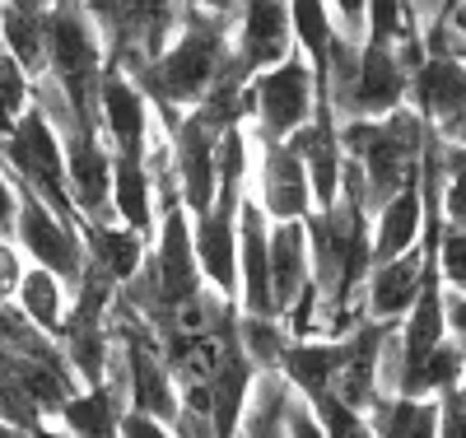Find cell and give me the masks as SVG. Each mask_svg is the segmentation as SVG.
Here are the masks:
<instances>
[{"instance_id": "1", "label": "cell", "mask_w": 466, "mask_h": 438, "mask_svg": "<svg viewBox=\"0 0 466 438\" xmlns=\"http://www.w3.org/2000/svg\"><path fill=\"white\" fill-rule=\"evenodd\" d=\"M303 233H308V275H313V336L340 341L364 317L360 294L373 270L369 210L336 196V206H322L303 219Z\"/></svg>"}, {"instance_id": "2", "label": "cell", "mask_w": 466, "mask_h": 438, "mask_svg": "<svg viewBox=\"0 0 466 438\" xmlns=\"http://www.w3.org/2000/svg\"><path fill=\"white\" fill-rule=\"evenodd\" d=\"M424 117L406 103L392 117H373V122H340V154H345V168H340V196L345 201L364 206L369 215L392 201V196L415 182V164H420V149H424Z\"/></svg>"}, {"instance_id": "3", "label": "cell", "mask_w": 466, "mask_h": 438, "mask_svg": "<svg viewBox=\"0 0 466 438\" xmlns=\"http://www.w3.org/2000/svg\"><path fill=\"white\" fill-rule=\"evenodd\" d=\"M228 52H233V24L228 19H215L201 10H177V28L168 37V47L136 75V85L149 98L154 117L164 127H173L182 112L197 107L219 79Z\"/></svg>"}, {"instance_id": "4", "label": "cell", "mask_w": 466, "mask_h": 438, "mask_svg": "<svg viewBox=\"0 0 466 438\" xmlns=\"http://www.w3.org/2000/svg\"><path fill=\"white\" fill-rule=\"evenodd\" d=\"M107 70L103 37L89 24L80 0H56L47 10V79L66 98L70 117L85 131H98V85Z\"/></svg>"}, {"instance_id": "5", "label": "cell", "mask_w": 466, "mask_h": 438, "mask_svg": "<svg viewBox=\"0 0 466 438\" xmlns=\"http://www.w3.org/2000/svg\"><path fill=\"white\" fill-rule=\"evenodd\" d=\"M80 5L103 37L107 66L131 79L168 47L177 28V0H80Z\"/></svg>"}, {"instance_id": "6", "label": "cell", "mask_w": 466, "mask_h": 438, "mask_svg": "<svg viewBox=\"0 0 466 438\" xmlns=\"http://www.w3.org/2000/svg\"><path fill=\"white\" fill-rule=\"evenodd\" d=\"M0 168H5V178L15 187L33 191L37 201L52 206L66 224L80 229V215H75L70 191H66V149H61V136H56V127L33 103H28V112L19 117V122L0 136Z\"/></svg>"}, {"instance_id": "7", "label": "cell", "mask_w": 466, "mask_h": 438, "mask_svg": "<svg viewBox=\"0 0 466 438\" xmlns=\"http://www.w3.org/2000/svg\"><path fill=\"white\" fill-rule=\"evenodd\" d=\"M318 107V75L294 47L280 66L248 79V136L252 145H285Z\"/></svg>"}, {"instance_id": "8", "label": "cell", "mask_w": 466, "mask_h": 438, "mask_svg": "<svg viewBox=\"0 0 466 438\" xmlns=\"http://www.w3.org/2000/svg\"><path fill=\"white\" fill-rule=\"evenodd\" d=\"M145 270L154 280V299H159V327H154V341H159L164 331H173L177 312L206 290L201 266H197V248H191V215L182 206L164 210L159 224H154Z\"/></svg>"}, {"instance_id": "9", "label": "cell", "mask_w": 466, "mask_h": 438, "mask_svg": "<svg viewBox=\"0 0 466 438\" xmlns=\"http://www.w3.org/2000/svg\"><path fill=\"white\" fill-rule=\"evenodd\" d=\"M19 191V215H15V248L24 252L28 266H43L52 270L66 290H75V280L85 275V243H80V229L66 224L52 206H43L33 191Z\"/></svg>"}, {"instance_id": "10", "label": "cell", "mask_w": 466, "mask_h": 438, "mask_svg": "<svg viewBox=\"0 0 466 438\" xmlns=\"http://www.w3.org/2000/svg\"><path fill=\"white\" fill-rule=\"evenodd\" d=\"M410 94V70L397 56V43H360V66L350 79L345 98L331 107L336 122H373V117H392L406 107Z\"/></svg>"}, {"instance_id": "11", "label": "cell", "mask_w": 466, "mask_h": 438, "mask_svg": "<svg viewBox=\"0 0 466 438\" xmlns=\"http://www.w3.org/2000/svg\"><path fill=\"white\" fill-rule=\"evenodd\" d=\"M168 131V149H173V173H177V201L182 210L197 219L210 210L215 201V149H219V131L206 122V117L191 107L182 112Z\"/></svg>"}, {"instance_id": "12", "label": "cell", "mask_w": 466, "mask_h": 438, "mask_svg": "<svg viewBox=\"0 0 466 438\" xmlns=\"http://www.w3.org/2000/svg\"><path fill=\"white\" fill-rule=\"evenodd\" d=\"M248 196L261 206L270 224H294L313 215V191H308V173L289 145H252V178Z\"/></svg>"}, {"instance_id": "13", "label": "cell", "mask_w": 466, "mask_h": 438, "mask_svg": "<svg viewBox=\"0 0 466 438\" xmlns=\"http://www.w3.org/2000/svg\"><path fill=\"white\" fill-rule=\"evenodd\" d=\"M66 191L80 224H112V149L103 131H66Z\"/></svg>"}, {"instance_id": "14", "label": "cell", "mask_w": 466, "mask_h": 438, "mask_svg": "<svg viewBox=\"0 0 466 438\" xmlns=\"http://www.w3.org/2000/svg\"><path fill=\"white\" fill-rule=\"evenodd\" d=\"M122 415H127V369L122 350L112 341V360L98 387H80L70 402L52 415V433L61 438H122Z\"/></svg>"}, {"instance_id": "15", "label": "cell", "mask_w": 466, "mask_h": 438, "mask_svg": "<svg viewBox=\"0 0 466 438\" xmlns=\"http://www.w3.org/2000/svg\"><path fill=\"white\" fill-rule=\"evenodd\" d=\"M294 52V24H289V0H243L233 15V61L243 75H261L280 66Z\"/></svg>"}, {"instance_id": "16", "label": "cell", "mask_w": 466, "mask_h": 438, "mask_svg": "<svg viewBox=\"0 0 466 438\" xmlns=\"http://www.w3.org/2000/svg\"><path fill=\"white\" fill-rule=\"evenodd\" d=\"M285 145L299 154V164H303V173H308L313 210L336 206L345 154H340V122H336V112H331V103H327V94H322V89H318V107H313V117H308V127H299Z\"/></svg>"}, {"instance_id": "17", "label": "cell", "mask_w": 466, "mask_h": 438, "mask_svg": "<svg viewBox=\"0 0 466 438\" xmlns=\"http://www.w3.org/2000/svg\"><path fill=\"white\" fill-rule=\"evenodd\" d=\"M406 103L424 117L434 136H452L466 122V61L457 56H424L420 70L410 75Z\"/></svg>"}, {"instance_id": "18", "label": "cell", "mask_w": 466, "mask_h": 438, "mask_svg": "<svg viewBox=\"0 0 466 438\" xmlns=\"http://www.w3.org/2000/svg\"><path fill=\"white\" fill-rule=\"evenodd\" d=\"M154 127V107L140 94V85L122 70H103V85H98V131L107 140L112 154H145Z\"/></svg>"}, {"instance_id": "19", "label": "cell", "mask_w": 466, "mask_h": 438, "mask_svg": "<svg viewBox=\"0 0 466 438\" xmlns=\"http://www.w3.org/2000/svg\"><path fill=\"white\" fill-rule=\"evenodd\" d=\"M397 322H373V317H360L355 327L340 336V373L331 382V392L350 411H373L382 402L378 392V354H382V341Z\"/></svg>"}, {"instance_id": "20", "label": "cell", "mask_w": 466, "mask_h": 438, "mask_svg": "<svg viewBox=\"0 0 466 438\" xmlns=\"http://www.w3.org/2000/svg\"><path fill=\"white\" fill-rule=\"evenodd\" d=\"M238 312L276 317L270 308V219L252 196L238 206Z\"/></svg>"}, {"instance_id": "21", "label": "cell", "mask_w": 466, "mask_h": 438, "mask_svg": "<svg viewBox=\"0 0 466 438\" xmlns=\"http://www.w3.org/2000/svg\"><path fill=\"white\" fill-rule=\"evenodd\" d=\"M313 290V275H308V233L303 219L294 224H270V308L285 322L289 308Z\"/></svg>"}, {"instance_id": "22", "label": "cell", "mask_w": 466, "mask_h": 438, "mask_svg": "<svg viewBox=\"0 0 466 438\" xmlns=\"http://www.w3.org/2000/svg\"><path fill=\"white\" fill-rule=\"evenodd\" d=\"M336 373H340V341H322V336L294 341L289 336V345L280 354V378L289 382L294 396H303V402L313 406L318 396L331 392Z\"/></svg>"}, {"instance_id": "23", "label": "cell", "mask_w": 466, "mask_h": 438, "mask_svg": "<svg viewBox=\"0 0 466 438\" xmlns=\"http://www.w3.org/2000/svg\"><path fill=\"white\" fill-rule=\"evenodd\" d=\"M80 243H85V261L98 266L116 290H122L149 257V238H140L136 229L116 224V219L112 224H80Z\"/></svg>"}, {"instance_id": "24", "label": "cell", "mask_w": 466, "mask_h": 438, "mask_svg": "<svg viewBox=\"0 0 466 438\" xmlns=\"http://www.w3.org/2000/svg\"><path fill=\"white\" fill-rule=\"evenodd\" d=\"M420 229H424V210H420V187L406 182L392 201H382L369 215V238H373V266L378 261H392L401 252H410L420 243Z\"/></svg>"}, {"instance_id": "25", "label": "cell", "mask_w": 466, "mask_h": 438, "mask_svg": "<svg viewBox=\"0 0 466 438\" xmlns=\"http://www.w3.org/2000/svg\"><path fill=\"white\" fill-rule=\"evenodd\" d=\"M112 219L136 229L140 238H154L159 210H154L145 154H112Z\"/></svg>"}, {"instance_id": "26", "label": "cell", "mask_w": 466, "mask_h": 438, "mask_svg": "<svg viewBox=\"0 0 466 438\" xmlns=\"http://www.w3.org/2000/svg\"><path fill=\"white\" fill-rule=\"evenodd\" d=\"M15 308H19L43 336L56 341L61 327H66V312H70V290L56 280L52 270L28 266V270H24V280H19V290H15Z\"/></svg>"}, {"instance_id": "27", "label": "cell", "mask_w": 466, "mask_h": 438, "mask_svg": "<svg viewBox=\"0 0 466 438\" xmlns=\"http://www.w3.org/2000/svg\"><path fill=\"white\" fill-rule=\"evenodd\" d=\"M0 47L28 79L47 75V10H5L0 5Z\"/></svg>"}, {"instance_id": "28", "label": "cell", "mask_w": 466, "mask_h": 438, "mask_svg": "<svg viewBox=\"0 0 466 438\" xmlns=\"http://www.w3.org/2000/svg\"><path fill=\"white\" fill-rule=\"evenodd\" d=\"M443 402L430 396H387L369 411V424L378 438H439Z\"/></svg>"}, {"instance_id": "29", "label": "cell", "mask_w": 466, "mask_h": 438, "mask_svg": "<svg viewBox=\"0 0 466 438\" xmlns=\"http://www.w3.org/2000/svg\"><path fill=\"white\" fill-rule=\"evenodd\" d=\"M289 382L280 373H257L248 406L238 420V438H289L285 433V406H289Z\"/></svg>"}, {"instance_id": "30", "label": "cell", "mask_w": 466, "mask_h": 438, "mask_svg": "<svg viewBox=\"0 0 466 438\" xmlns=\"http://www.w3.org/2000/svg\"><path fill=\"white\" fill-rule=\"evenodd\" d=\"M461 373H466V350L443 336L430 354H424V364L410 373V382L401 387V396H430V402H448V396L461 387Z\"/></svg>"}, {"instance_id": "31", "label": "cell", "mask_w": 466, "mask_h": 438, "mask_svg": "<svg viewBox=\"0 0 466 438\" xmlns=\"http://www.w3.org/2000/svg\"><path fill=\"white\" fill-rule=\"evenodd\" d=\"M289 345V331L280 317H252L238 312V350L248 354V364L257 373H280V354Z\"/></svg>"}, {"instance_id": "32", "label": "cell", "mask_w": 466, "mask_h": 438, "mask_svg": "<svg viewBox=\"0 0 466 438\" xmlns=\"http://www.w3.org/2000/svg\"><path fill=\"white\" fill-rule=\"evenodd\" d=\"M439 158H443V191H439L443 224L466 233V149L439 136Z\"/></svg>"}, {"instance_id": "33", "label": "cell", "mask_w": 466, "mask_h": 438, "mask_svg": "<svg viewBox=\"0 0 466 438\" xmlns=\"http://www.w3.org/2000/svg\"><path fill=\"white\" fill-rule=\"evenodd\" d=\"M313 415H318V424H322V438H378L373 424H369V415H364V411H350L336 392L318 396Z\"/></svg>"}, {"instance_id": "34", "label": "cell", "mask_w": 466, "mask_h": 438, "mask_svg": "<svg viewBox=\"0 0 466 438\" xmlns=\"http://www.w3.org/2000/svg\"><path fill=\"white\" fill-rule=\"evenodd\" d=\"M28 103H33V79L19 70V61L5 47H0V122L15 127L28 112Z\"/></svg>"}, {"instance_id": "35", "label": "cell", "mask_w": 466, "mask_h": 438, "mask_svg": "<svg viewBox=\"0 0 466 438\" xmlns=\"http://www.w3.org/2000/svg\"><path fill=\"white\" fill-rule=\"evenodd\" d=\"M434 266H439L443 290L466 294V233H461V229H448V224H443L439 243H434Z\"/></svg>"}, {"instance_id": "36", "label": "cell", "mask_w": 466, "mask_h": 438, "mask_svg": "<svg viewBox=\"0 0 466 438\" xmlns=\"http://www.w3.org/2000/svg\"><path fill=\"white\" fill-rule=\"evenodd\" d=\"M24 270H28V261L15 248V238H0V303H15V290L24 280Z\"/></svg>"}, {"instance_id": "37", "label": "cell", "mask_w": 466, "mask_h": 438, "mask_svg": "<svg viewBox=\"0 0 466 438\" xmlns=\"http://www.w3.org/2000/svg\"><path fill=\"white\" fill-rule=\"evenodd\" d=\"M327 10L336 19V33L364 37V0H327Z\"/></svg>"}, {"instance_id": "38", "label": "cell", "mask_w": 466, "mask_h": 438, "mask_svg": "<svg viewBox=\"0 0 466 438\" xmlns=\"http://www.w3.org/2000/svg\"><path fill=\"white\" fill-rule=\"evenodd\" d=\"M443 322H448V336L466 350V294L443 290Z\"/></svg>"}, {"instance_id": "39", "label": "cell", "mask_w": 466, "mask_h": 438, "mask_svg": "<svg viewBox=\"0 0 466 438\" xmlns=\"http://www.w3.org/2000/svg\"><path fill=\"white\" fill-rule=\"evenodd\" d=\"M122 438H177L168 424H159V420H149V415H136V411H127L122 415Z\"/></svg>"}, {"instance_id": "40", "label": "cell", "mask_w": 466, "mask_h": 438, "mask_svg": "<svg viewBox=\"0 0 466 438\" xmlns=\"http://www.w3.org/2000/svg\"><path fill=\"white\" fill-rule=\"evenodd\" d=\"M15 215H19V191L0 168V238H15Z\"/></svg>"}, {"instance_id": "41", "label": "cell", "mask_w": 466, "mask_h": 438, "mask_svg": "<svg viewBox=\"0 0 466 438\" xmlns=\"http://www.w3.org/2000/svg\"><path fill=\"white\" fill-rule=\"evenodd\" d=\"M439 438H466V406L457 396L443 402V415H439Z\"/></svg>"}, {"instance_id": "42", "label": "cell", "mask_w": 466, "mask_h": 438, "mask_svg": "<svg viewBox=\"0 0 466 438\" xmlns=\"http://www.w3.org/2000/svg\"><path fill=\"white\" fill-rule=\"evenodd\" d=\"M401 5H406V19L415 24V33H424L443 15V0H401Z\"/></svg>"}, {"instance_id": "43", "label": "cell", "mask_w": 466, "mask_h": 438, "mask_svg": "<svg viewBox=\"0 0 466 438\" xmlns=\"http://www.w3.org/2000/svg\"><path fill=\"white\" fill-rule=\"evenodd\" d=\"M177 10H201V15H215V19H228L243 10V0H177Z\"/></svg>"}, {"instance_id": "44", "label": "cell", "mask_w": 466, "mask_h": 438, "mask_svg": "<svg viewBox=\"0 0 466 438\" xmlns=\"http://www.w3.org/2000/svg\"><path fill=\"white\" fill-rule=\"evenodd\" d=\"M457 37H461V43H466V0H457V5H443V15H439Z\"/></svg>"}, {"instance_id": "45", "label": "cell", "mask_w": 466, "mask_h": 438, "mask_svg": "<svg viewBox=\"0 0 466 438\" xmlns=\"http://www.w3.org/2000/svg\"><path fill=\"white\" fill-rule=\"evenodd\" d=\"M5 10H52L56 0H0Z\"/></svg>"}, {"instance_id": "46", "label": "cell", "mask_w": 466, "mask_h": 438, "mask_svg": "<svg viewBox=\"0 0 466 438\" xmlns=\"http://www.w3.org/2000/svg\"><path fill=\"white\" fill-rule=\"evenodd\" d=\"M0 438H43V429H19V424H0Z\"/></svg>"}, {"instance_id": "47", "label": "cell", "mask_w": 466, "mask_h": 438, "mask_svg": "<svg viewBox=\"0 0 466 438\" xmlns=\"http://www.w3.org/2000/svg\"><path fill=\"white\" fill-rule=\"evenodd\" d=\"M448 140H452V145H461V149H466V122H461V127H457V131H452V136H448Z\"/></svg>"}, {"instance_id": "48", "label": "cell", "mask_w": 466, "mask_h": 438, "mask_svg": "<svg viewBox=\"0 0 466 438\" xmlns=\"http://www.w3.org/2000/svg\"><path fill=\"white\" fill-rule=\"evenodd\" d=\"M452 396H457V402H461V406H466V373H461V387H457V392H452Z\"/></svg>"}, {"instance_id": "49", "label": "cell", "mask_w": 466, "mask_h": 438, "mask_svg": "<svg viewBox=\"0 0 466 438\" xmlns=\"http://www.w3.org/2000/svg\"><path fill=\"white\" fill-rule=\"evenodd\" d=\"M443 5H457V0H443Z\"/></svg>"}]
</instances>
